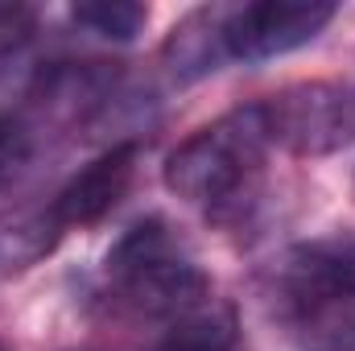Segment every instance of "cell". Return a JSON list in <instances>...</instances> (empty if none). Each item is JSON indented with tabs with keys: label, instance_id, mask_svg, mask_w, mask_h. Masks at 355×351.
Masks as SVG:
<instances>
[{
	"label": "cell",
	"instance_id": "cell-1",
	"mask_svg": "<svg viewBox=\"0 0 355 351\" xmlns=\"http://www.w3.org/2000/svg\"><path fill=\"white\" fill-rule=\"evenodd\" d=\"M268 145L272 141H268L265 108L248 103L186 137L166 157L162 178L178 198L198 203L207 211H227L240 207L244 194H252Z\"/></svg>",
	"mask_w": 355,
	"mask_h": 351
},
{
	"label": "cell",
	"instance_id": "cell-2",
	"mask_svg": "<svg viewBox=\"0 0 355 351\" xmlns=\"http://www.w3.org/2000/svg\"><path fill=\"white\" fill-rule=\"evenodd\" d=\"M107 277L120 285L124 302H132L145 314H186L207 302V277L190 261L170 232L166 219H141L132 223L112 248H107Z\"/></svg>",
	"mask_w": 355,
	"mask_h": 351
},
{
	"label": "cell",
	"instance_id": "cell-3",
	"mask_svg": "<svg viewBox=\"0 0 355 351\" xmlns=\"http://www.w3.org/2000/svg\"><path fill=\"white\" fill-rule=\"evenodd\" d=\"M261 108L268 141L293 157H327L355 141V91L343 83H293L268 95Z\"/></svg>",
	"mask_w": 355,
	"mask_h": 351
},
{
	"label": "cell",
	"instance_id": "cell-4",
	"mask_svg": "<svg viewBox=\"0 0 355 351\" xmlns=\"http://www.w3.org/2000/svg\"><path fill=\"white\" fill-rule=\"evenodd\" d=\"M335 21V4L327 0H257L227 8V54L236 62H268L289 50L310 46Z\"/></svg>",
	"mask_w": 355,
	"mask_h": 351
},
{
	"label": "cell",
	"instance_id": "cell-5",
	"mask_svg": "<svg viewBox=\"0 0 355 351\" xmlns=\"http://www.w3.org/2000/svg\"><path fill=\"white\" fill-rule=\"evenodd\" d=\"M272 285L285 302V314L355 293V236L335 232L285 248L272 264Z\"/></svg>",
	"mask_w": 355,
	"mask_h": 351
},
{
	"label": "cell",
	"instance_id": "cell-6",
	"mask_svg": "<svg viewBox=\"0 0 355 351\" xmlns=\"http://www.w3.org/2000/svg\"><path fill=\"white\" fill-rule=\"evenodd\" d=\"M137 157H141L137 141H120L107 153H99L87 170H79L58 190L50 219L58 228H91L103 215H112L137 178Z\"/></svg>",
	"mask_w": 355,
	"mask_h": 351
},
{
	"label": "cell",
	"instance_id": "cell-7",
	"mask_svg": "<svg viewBox=\"0 0 355 351\" xmlns=\"http://www.w3.org/2000/svg\"><path fill=\"white\" fill-rule=\"evenodd\" d=\"M223 25H227V8H194L178 21L162 46V58L170 67L178 83H198L207 75H215L232 54H227V37H223Z\"/></svg>",
	"mask_w": 355,
	"mask_h": 351
},
{
	"label": "cell",
	"instance_id": "cell-8",
	"mask_svg": "<svg viewBox=\"0 0 355 351\" xmlns=\"http://www.w3.org/2000/svg\"><path fill=\"white\" fill-rule=\"evenodd\" d=\"M297 351H355V293L285 314Z\"/></svg>",
	"mask_w": 355,
	"mask_h": 351
},
{
	"label": "cell",
	"instance_id": "cell-9",
	"mask_svg": "<svg viewBox=\"0 0 355 351\" xmlns=\"http://www.w3.org/2000/svg\"><path fill=\"white\" fill-rule=\"evenodd\" d=\"M71 17H75L83 29L107 37V42H132V37L145 29L149 8L137 4V0H87V4H75Z\"/></svg>",
	"mask_w": 355,
	"mask_h": 351
},
{
	"label": "cell",
	"instance_id": "cell-10",
	"mask_svg": "<svg viewBox=\"0 0 355 351\" xmlns=\"http://www.w3.org/2000/svg\"><path fill=\"white\" fill-rule=\"evenodd\" d=\"M29 153H33L29 128L21 120H12V116H0V178L17 174L29 162Z\"/></svg>",
	"mask_w": 355,
	"mask_h": 351
},
{
	"label": "cell",
	"instance_id": "cell-11",
	"mask_svg": "<svg viewBox=\"0 0 355 351\" xmlns=\"http://www.w3.org/2000/svg\"><path fill=\"white\" fill-rule=\"evenodd\" d=\"M37 25V12L25 4H0V50L4 46H25Z\"/></svg>",
	"mask_w": 355,
	"mask_h": 351
}]
</instances>
